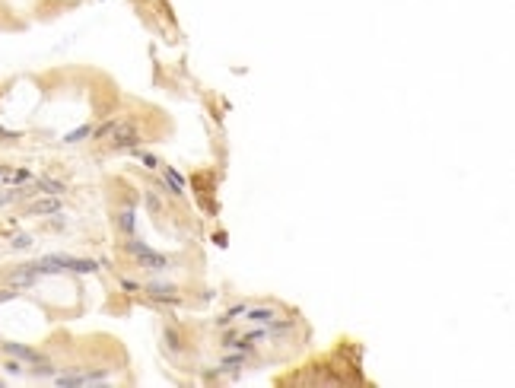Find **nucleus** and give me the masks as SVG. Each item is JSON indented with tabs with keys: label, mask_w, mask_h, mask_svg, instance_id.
I'll return each instance as SVG.
<instances>
[{
	"label": "nucleus",
	"mask_w": 515,
	"mask_h": 388,
	"mask_svg": "<svg viewBox=\"0 0 515 388\" xmlns=\"http://www.w3.org/2000/svg\"><path fill=\"white\" fill-rule=\"evenodd\" d=\"M111 143H115V150H130V146L140 143V131H137L134 121H118L115 131H111Z\"/></svg>",
	"instance_id": "f257e3e1"
},
{
	"label": "nucleus",
	"mask_w": 515,
	"mask_h": 388,
	"mask_svg": "<svg viewBox=\"0 0 515 388\" xmlns=\"http://www.w3.org/2000/svg\"><path fill=\"white\" fill-rule=\"evenodd\" d=\"M127 252L130 255H137V261H140V267H165L169 261H165L162 255H156V252H150L143 242H137V239H130L127 242Z\"/></svg>",
	"instance_id": "f03ea898"
},
{
	"label": "nucleus",
	"mask_w": 515,
	"mask_h": 388,
	"mask_svg": "<svg viewBox=\"0 0 515 388\" xmlns=\"http://www.w3.org/2000/svg\"><path fill=\"white\" fill-rule=\"evenodd\" d=\"M6 280H10V287L22 290V287H32V283L38 280V274H35V267H32V264H22V267H16Z\"/></svg>",
	"instance_id": "7ed1b4c3"
},
{
	"label": "nucleus",
	"mask_w": 515,
	"mask_h": 388,
	"mask_svg": "<svg viewBox=\"0 0 515 388\" xmlns=\"http://www.w3.org/2000/svg\"><path fill=\"white\" fill-rule=\"evenodd\" d=\"M146 296L153 299H169V303H178V290L172 287V283H146V287H140Z\"/></svg>",
	"instance_id": "20e7f679"
},
{
	"label": "nucleus",
	"mask_w": 515,
	"mask_h": 388,
	"mask_svg": "<svg viewBox=\"0 0 515 388\" xmlns=\"http://www.w3.org/2000/svg\"><path fill=\"white\" fill-rule=\"evenodd\" d=\"M3 350L10 353V357H16V360H25V363H38V360H41L32 347H22V344H10V341H3Z\"/></svg>",
	"instance_id": "39448f33"
},
{
	"label": "nucleus",
	"mask_w": 515,
	"mask_h": 388,
	"mask_svg": "<svg viewBox=\"0 0 515 388\" xmlns=\"http://www.w3.org/2000/svg\"><path fill=\"white\" fill-rule=\"evenodd\" d=\"M57 210H60V201H57L54 194L45 197V201H35V204L29 207V213H35V217H48V213H57Z\"/></svg>",
	"instance_id": "423d86ee"
},
{
	"label": "nucleus",
	"mask_w": 515,
	"mask_h": 388,
	"mask_svg": "<svg viewBox=\"0 0 515 388\" xmlns=\"http://www.w3.org/2000/svg\"><path fill=\"white\" fill-rule=\"evenodd\" d=\"M38 191H45V194H54V197H60V194H64L67 191V185L64 182H57V178H38Z\"/></svg>",
	"instance_id": "0eeeda50"
},
{
	"label": "nucleus",
	"mask_w": 515,
	"mask_h": 388,
	"mask_svg": "<svg viewBox=\"0 0 515 388\" xmlns=\"http://www.w3.org/2000/svg\"><path fill=\"white\" fill-rule=\"evenodd\" d=\"M245 318H251V322H274L277 312H274V309H264V306H261V309H245Z\"/></svg>",
	"instance_id": "6e6552de"
},
{
	"label": "nucleus",
	"mask_w": 515,
	"mask_h": 388,
	"mask_svg": "<svg viewBox=\"0 0 515 388\" xmlns=\"http://www.w3.org/2000/svg\"><path fill=\"white\" fill-rule=\"evenodd\" d=\"M118 226L124 232H134V210H121L118 213Z\"/></svg>",
	"instance_id": "1a4fd4ad"
},
{
	"label": "nucleus",
	"mask_w": 515,
	"mask_h": 388,
	"mask_svg": "<svg viewBox=\"0 0 515 388\" xmlns=\"http://www.w3.org/2000/svg\"><path fill=\"white\" fill-rule=\"evenodd\" d=\"M89 131H92V127H80V131H70V134L64 137V140H67V143H80V140H83V137L89 134Z\"/></svg>",
	"instance_id": "9d476101"
},
{
	"label": "nucleus",
	"mask_w": 515,
	"mask_h": 388,
	"mask_svg": "<svg viewBox=\"0 0 515 388\" xmlns=\"http://www.w3.org/2000/svg\"><path fill=\"white\" fill-rule=\"evenodd\" d=\"M137 156H140V162H143L146 169H156V166H159V159H156L153 153H143V150H140V153H137Z\"/></svg>",
	"instance_id": "9b49d317"
},
{
	"label": "nucleus",
	"mask_w": 515,
	"mask_h": 388,
	"mask_svg": "<svg viewBox=\"0 0 515 388\" xmlns=\"http://www.w3.org/2000/svg\"><path fill=\"white\" fill-rule=\"evenodd\" d=\"M165 344H169L172 350H181V338H178L175 331H165Z\"/></svg>",
	"instance_id": "f8f14e48"
},
{
	"label": "nucleus",
	"mask_w": 515,
	"mask_h": 388,
	"mask_svg": "<svg viewBox=\"0 0 515 388\" xmlns=\"http://www.w3.org/2000/svg\"><path fill=\"white\" fill-rule=\"evenodd\" d=\"M29 245H32V236H25V232L13 239V248H29Z\"/></svg>",
	"instance_id": "ddd939ff"
},
{
	"label": "nucleus",
	"mask_w": 515,
	"mask_h": 388,
	"mask_svg": "<svg viewBox=\"0 0 515 388\" xmlns=\"http://www.w3.org/2000/svg\"><path fill=\"white\" fill-rule=\"evenodd\" d=\"M115 124H118V121H108V124H102L99 131H95V137H99V140H102V137H108L111 131H115Z\"/></svg>",
	"instance_id": "4468645a"
},
{
	"label": "nucleus",
	"mask_w": 515,
	"mask_h": 388,
	"mask_svg": "<svg viewBox=\"0 0 515 388\" xmlns=\"http://www.w3.org/2000/svg\"><path fill=\"white\" fill-rule=\"evenodd\" d=\"M6 373L19 376V373H22V363H16V360H10V363H6Z\"/></svg>",
	"instance_id": "2eb2a0df"
},
{
	"label": "nucleus",
	"mask_w": 515,
	"mask_h": 388,
	"mask_svg": "<svg viewBox=\"0 0 515 388\" xmlns=\"http://www.w3.org/2000/svg\"><path fill=\"white\" fill-rule=\"evenodd\" d=\"M121 287H124V293H137V290H140L134 280H121Z\"/></svg>",
	"instance_id": "dca6fc26"
},
{
	"label": "nucleus",
	"mask_w": 515,
	"mask_h": 388,
	"mask_svg": "<svg viewBox=\"0 0 515 388\" xmlns=\"http://www.w3.org/2000/svg\"><path fill=\"white\" fill-rule=\"evenodd\" d=\"M16 290H0V303H6V299H13Z\"/></svg>",
	"instance_id": "f3484780"
},
{
	"label": "nucleus",
	"mask_w": 515,
	"mask_h": 388,
	"mask_svg": "<svg viewBox=\"0 0 515 388\" xmlns=\"http://www.w3.org/2000/svg\"><path fill=\"white\" fill-rule=\"evenodd\" d=\"M146 204H150V210H159V201H156V194H146Z\"/></svg>",
	"instance_id": "a211bd4d"
},
{
	"label": "nucleus",
	"mask_w": 515,
	"mask_h": 388,
	"mask_svg": "<svg viewBox=\"0 0 515 388\" xmlns=\"http://www.w3.org/2000/svg\"><path fill=\"white\" fill-rule=\"evenodd\" d=\"M0 185H3V178H0Z\"/></svg>",
	"instance_id": "6ab92c4d"
}]
</instances>
